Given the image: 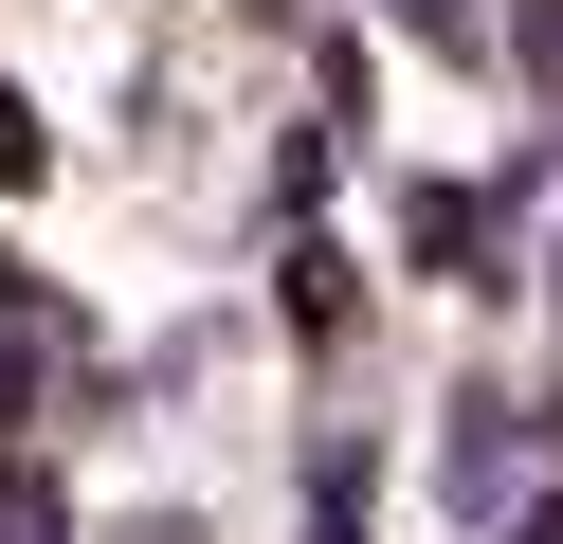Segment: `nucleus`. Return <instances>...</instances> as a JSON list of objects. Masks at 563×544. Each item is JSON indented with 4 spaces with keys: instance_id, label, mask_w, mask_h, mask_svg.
Returning a JSON list of instances; mask_svg holds the SVG:
<instances>
[{
    "instance_id": "obj_6",
    "label": "nucleus",
    "mask_w": 563,
    "mask_h": 544,
    "mask_svg": "<svg viewBox=\"0 0 563 544\" xmlns=\"http://www.w3.org/2000/svg\"><path fill=\"white\" fill-rule=\"evenodd\" d=\"M509 544H563V508H527V526H509Z\"/></svg>"
},
{
    "instance_id": "obj_3",
    "label": "nucleus",
    "mask_w": 563,
    "mask_h": 544,
    "mask_svg": "<svg viewBox=\"0 0 563 544\" xmlns=\"http://www.w3.org/2000/svg\"><path fill=\"white\" fill-rule=\"evenodd\" d=\"M37 164H55V127H37L19 91H0V181H37Z\"/></svg>"
},
{
    "instance_id": "obj_1",
    "label": "nucleus",
    "mask_w": 563,
    "mask_h": 544,
    "mask_svg": "<svg viewBox=\"0 0 563 544\" xmlns=\"http://www.w3.org/2000/svg\"><path fill=\"white\" fill-rule=\"evenodd\" d=\"M400 236H418V273L490 290V200H454V181H418V200H400Z\"/></svg>"
},
{
    "instance_id": "obj_2",
    "label": "nucleus",
    "mask_w": 563,
    "mask_h": 544,
    "mask_svg": "<svg viewBox=\"0 0 563 544\" xmlns=\"http://www.w3.org/2000/svg\"><path fill=\"white\" fill-rule=\"evenodd\" d=\"M509 454H527V418H509V399H454V508H509Z\"/></svg>"
},
{
    "instance_id": "obj_5",
    "label": "nucleus",
    "mask_w": 563,
    "mask_h": 544,
    "mask_svg": "<svg viewBox=\"0 0 563 544\" xmlns=\"http://www.w3.org/2000/svg\"><path fill=\"white\" fill-rule=\"evenodd\" d=\"M19 399H37V363H19V345H0V435H19Z\"/></svg>"
},
{
    "instance_id": "obj_4",
    "label": "nucleus",
    "mask_w": 563,
    "mask_h": 544,
    "mask_svg": "<svg viewBox=\"0 0 563 544\" xmlns=\"http://www.w3.org/2000/svg\"><path fill=\"white\" fill-rule=\"evenodd\" d=\"M527 73H545V91H563V0H527Z\"/></svg>"
}]
</instances>
